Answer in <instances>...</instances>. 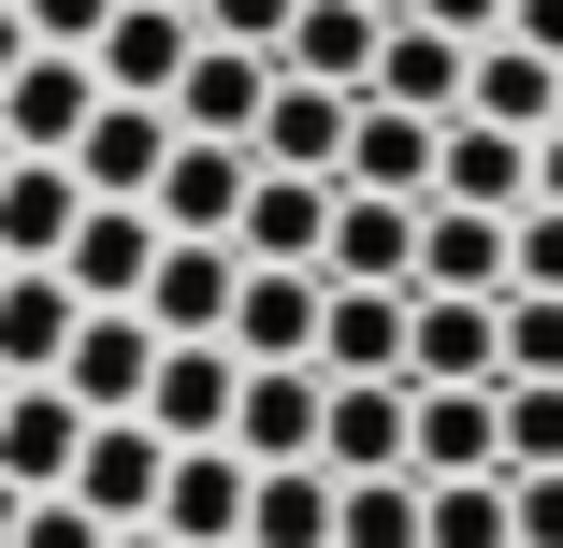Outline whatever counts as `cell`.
I'll use <instances>...</instances> for the list:
<instances>
[{
    "label": "cell",
    "mask_w": 563,
    "mask_h": 548,
    "mask_svg": "<svg viewBox=\"0 0 563 548\" xmlns=\"http://www.w3.org/2000/svg\"><path fill=\"white\" fill-rule=\"evenodd\" d=\"M405 390H506V303L419 289V317H405Z\"/></svg>",
    "instance_id": "6da1fadb"
},
{
    "label": "cell",
    "mask_w": 563,
    "mask_h": 548,
    "mask_svg": "<svg viewBox=\"0 0 563 548\" xmlns=\"http://www.w3.org/2000/svg\"><path fill=\"white\" fill-rule=\"evenodd\" d=\"M101 101H117V87H101L87 44H30V72L0 87V131H15V159H73V131L101 116Z\"/></svg>",
    "instance_id": "7a4b0ae2"
},
{
    "label": "cell",
    "mask_w": 563,
    "mask_h": 548,
    "mask_svg": "<svg viewBox=\"0 0 563 548\" xmlns=\"http://www.w3.org/2000/svg\"><path fill=\"white\" fill-rule=\"evenodd\" d=\"M159 347H174V333H159L145 303H87V333H73V361H58V376H73V404H87V418H145Z\"/></svg>",
    "instance_id": "3957f363"
},
{
    "label": "cell",
    "mask_w": 563,
    "mask_h": 548,
    "mask_svg": "<svg viewBox=\"0 0 563 548\" xmlns=\"http://www.w3.org/2000/svg\"><path fill=\"white\" fill-rule=\"evenodd\" d=\"M159 491H174V433L159 418H87V462H73V505L87 519H159Z\"/></svg>",
    "instance_id": "277c9868"
},
{
    "label": "cell",
    "mask_w": 563,
    "mask_h": 548,
    "mask_svg": "<svg viewBox=\"0 0 563 548\" xmlns=\"http://www.w3.org/2000/svg\"><path fill=\"white\" fill-rule=\"evenodd\" d=\"M174 101H101V116L73 131V174H87V202H159V174H174Z\"/></svg>",
    "instance_id": "5b68a950"
},
{
    "label": "cell",
    "mask_w": 563,
    "mask_h": 548,
    "mask_svg": "<svg viewBox=\"0 0 563 548\" xmlns=\"http://www.w3.org/2000/svg\"><path fill=\"white\" fill-rule=\"evenodd\" d=\"M232 289H246V246H217V232H174L159 275H145V317L174 347H232Z\"/></svg>",
    "instance_id": "8992f818"
},
{
    "label": "cell",
    "mask_w": 563,
    "mask_h": 548,
    "mask_svg": "<svg viewBox=\"0 0 563 548\" xmlns=\"http://www.w3.org/2000/svg\"><path fill=\"white\" fill-rule=\"evenodd\" d=\"M318 317H332V275H318V260H246V289H232V361H318Z\"/></svg>",
    "instance_id": "52a82bcc"
},
{
    "label": "cell",
    "mask_w": 563,
    "mask_h": 548,
    "mask_svg": "<svg viewBox=\"0 0 563 548\" xmlns=\"http://www.w3.org/2000/svg\"><path fill=\"white\" fill-rule=\"evenodd\" d=\"M419 289L506 303V289H520V216H492V202H419Z\"/></svg>",
    "instance_id": "ba28073f"
},
{
    "label": "cell",
    "mask_w": 563,
    "mask_h": 548,
    "mask_svg": "<svg viewBox=\"0 0 563 548\" xmlns=\"http://www.w3.org/2000/svg\"><path fill=\"white\" fill-rule=\"evenodd\" d=\"M433 159H448V116H419V101H376V87H362V131H347V174H332V188L433 202Z\"/></svg>",
    "instance_id": "9c48e42d"
},
{
    "label": "cell",
    "mask_w": 563,
    "mask_h": 548,
    "mask_svg": "<svg viewBox=\"0 0 563 548\" xmlns=\"http://www.w3.org/2000/svg\"><path fill=\"white\" fill-rule=\"evenodd\" d=\"M332 289H419V202H376V188H332V246H318Z\"/></svg>",
    "instance_id": "30bf717a"
},
{
    "label": "cell",
    "mask_w": 563,
    "mask_h": 548,
    "mask_svg": "<svg viewBox=\"0 0 563 548\" xmlns=\"http://www.w3.org/2000/svg\"><path fill=\"white\" fill-rule=\"evenodd\" d=\"M405 433H419L405 376H332V418H318V462L332 477H405Z\"/></svg>",
    "instance_id": "8fae6325"
},
{
    "label": "cell",
    "mask_w": 563,
    "mask_h": 548,
    "mask_svg": "<svg viewBox=\"0 0 563 548\" xmlns=\"http://www.w3.org/2000/svg\"><path fill=\"white\" fill-rule=\"evenodd\" d=\"M73 462H87L73 376H15V404H0V477H15V491H73Z\"/></svg>",
    "instance_id": "7c38bea8"
},
{
    "label": "cell",
    "mask_w": 563,
    "mask_h": 548,
    "mask_svg": "<svg viewBox=\"0 0 563 548\" xmlns=\"http://www.w3.org/2000/svg\"><path fill=\"white\" fill-rule=\"evenodd\" d=\"M87 58H101L117 101H174V72L202 58V15H188V0H117V30H101Z\"/></svg>",
    "instance_id": "4fadbf2b"
},
{
    "label": "cell",
    "mask_w": 563,
    "mask_h": 548,
    "mask_svg": "<svg viewBox=\"0 0 563 548\" xmlns=\"http://www.w3.org/2000/svg\"><path fill=\"white\" fill-rule=\"evenodd\" d=\"M318 418H332L318 361H246V404H232V448L246 462H318Z\"/></svg>",
    "instance_id": "5bb4252c"
},
{
    "label": "cell",
    "mask_w": 563,
    "mask_h": 548,
    "mask_svg": "<svg viewBox=\"0 0 563 548\" xmlns=\"http://www.w3.org/2000/svg\"><path fill=\"white\" fill-rule=\"evenodd\" d=\"M261 101H275V58H261V44H202V58L174 72V131H202V145H261Z\"/></svg>",
    "instance_id": "9a60e30c"
},
{
    "label": "cell",
    "mask_w": 563,
    "mask_h": 548,
    "mask_svg": "<svg viewBox=\"0 0 563 548\" xmlns=\"http://www.w3.org/2000/svg\"><path fill=\"white\" fill-rule=\"evenodd\" d=\"M159 246H174V232H159V202H87V216H73V260H58V275H73L87 303H145Z\"/></svg>",
    "instance_id": "2e32d148"
},
{
    "label": "cell",
    "mask_w": 563,
    "mask_h": 548,
    "mask_svg": "<svg viewBox=\"0 0 563 548\" xmlns=\"http://www.w3.org/2000/svg\"><path fill=\"white\" fill-rule=\"evenodd\" d=\"M73 333H87V289L58 260H15V275H0V376H58Z\"/></svg>",
    "instance_id": "e0dca14e"
},
{
    "label": "cell",
    "mask_w": 563,
    "mask_h": 548,
    "mask_svg": "<svg viewBox=\"0 0 563 548\" xmlns=\"http://www.w3.org/2000/svg\"><path fill=\"white\" fill-rule=\"evenodd\" d=\"M232 404H246V361H232V347H159L145 418L174 433V448H232Z\"/></svg>",
    "instance_id": "ac0fdd59"
},
{
    "label": "cell",
    "mask_w": 563,
    "mask_h": 548,
    "mask_svg": "<svg viewBox=\"0 0 563 548\" xmlns=\"http://www.w3.org/2000/svg\"><path fill=\"white\" fill-rule=\"evenodd\" d=\"M347 131H362V87L275 72V101H261V159H275V174H347Z\"/></svg>",
    "instance_id": "d6986e66"
},
{
    "label": "cell",
    "mask_w": 563,
    "mask_h": 548,
    "mask_svg": "<svg viewBox=\"0 0 563 548\" xmlns=\"http://www.w3.org/2000/svg\"><path fill=\"white\" fill-rule=\"evenodd\" d=\"M246 188H261V145H174V174H159V232H217L232 246L246 232Z\"/></svg>",
    "instance_id": "ffe728a7"
},
{
    "label": "cell",
    "mask_w": 563,
    "mask_h": 548,
    "mask_svg": "<svg viewBox=\"0 0 563 548\" xmlns=\"http://www.w3.org/2000/svg\"><path fill=\"white\" fill-rule=\"evenodd\" d=\"M405 477H506V390H419Z\"/></svg>",
    "instance_id": "44dd1931"
},
{
    "label": "cell",
    "mask_w": 563,
    "mask_h": 548,
    "mask_svg": "<svg viewBox=\"0 0 563 548\" xmlns=\"http://www.w3.org/2000/svg\"><path fill=\"white\" fill-rule=\"evenodd\" d=\"M246 448H174V491H159V534L174 548H246Z\"/></svg>",
    "instance_id": "7402d4cb"
},
{
    "label": "cell",
    "mask_w": 563,
    "mask_h": 548,
    "mask_svg": "<svg viewBox=\"0 0 563 548\" xmlns=\"http://www.w3.org/2000/svg\"><path fill=\"white\" fill-rule=\"evenodd\" d=\"M376 44H390L376 0H303L289 44H275V72H303V87H376Z\"/></svg>",
    "instance_id": "603a6c76"
},
{
    "label": "cell",
    "mask_w": 563,
    "mask_h": 548,
    "mask_svg": "<svg viewBox=\"0 0 563 548\" xmlns=\"http://www.w3.org/2000/svg\"><path fill=\"white\" fill-rule=\"evenodd\" d=\"M463 87H477V44H463V30H433V15H390V44H376V101L463 116Z\"/></svg>",
    "instance_id": "cb8c5ba5"
},
{
    "label": "cell",
    "mask_w": 563,
    "mask_h": 548,
    "mask_svg": "<svg viewBox=\"0 0 563 548\" xmlns=\"http://www.w3.org/2000/svg\"><path fill=\"white\" fill-rule=\"evenodd\" d=\"M433 202H492V216H520V202H534V131H492V116H448V159H433Z\"/></svg>",
    "instance_id": "d4e9b609"
},
{
    "label": "cell",
    "mask_w": 563,
    "mask_h": 548,
    "mask_svg": "<svg viewBox=\"0 0 563 548\" xmlns=\"http://www.w3.org/2000/svg\"><path fill=\"white\" fill-rule=\"evenodd\" d=\"M332 519H347L332 462H261L246 477V548H332Z\"/></svg>",
    "instance_id": "484cf974"
},
{
    "label": "cell",
    "mask_w": 563,
    "mask_h": 548,
    "mask_svg": "<svg viewBox=\"0 0 563 548\" xmlns=\"http://www.w3.org/2000/svg\"><path fill=\"white\" fill-rule=\"evenodd\" d=\"M73 216H87V174L73 159H15L0 174V260H73Z\"/></svg>",
    "instance_id": "4316f807"
},
{
    "label": "cell",
    "mask_w": 563,
    "mask_h": 548,
    "mask_svg": "<svg viewBox=\"0 0 563 548\" xmlns=\"http://www.w3.org/2000/svg\"><path fill=\"white\" fill-rule=\"evenodd\" d=\"M405 317H419V289H332L318 376H405Z\"/></svg>",
    "instance_id": "83f0119b"
},
{
    "label": "cell",
    "mask_w": 563,
    "mask_h": 548,
    "mask_svg": "<svg viewBox=\"0 0 563 548\" xmlns=\"http://www.w3.org/2000/svg\"><path fill=\"white\" fill-rule=\"evenodd\" d=\"M463 116H492V131H563V58H534L520 30H506V44H477Z\"/></svg>",
    "instance_id": "f1b7e54d"
},
{
    "label": "cell",
    "mask_w": 563,
    "mask_h": 548,
    "mask_svg": "<svg viewBox=\"0 0 563 548\" xmlns=\"http://www.w3.org/2000/svg\"><path fill=\"white\" fill-rule=\"evenodd\" d=\"M232 246H246V260H318V246H332V174H275V159H261Z\"/></svg>",
    "instance_id": "f546056e"
},
{
    "label": "cell",
    "mask_w": 563,
    "mask_h": 548,
    "mask_svg": "<svg viewBox=\"0 0 563 548\" xmlns=\"http://www.w3.org/2000/svg\"><path fill=\"white\" fill-rule=\"evenodd\" d=\"M419 548H520L506 477H419Z\"/></svg>",
    "instance_id": "4dcf8cb0"
},
{
    "label": "cell",
    "mask_w": 563,
    "mask_h": 548,
    "mask_svg": "<svg viewBox=\"0 0 563 548\" xmlns=\"http://www.w3.org/2000/svg\"><path fill=\"white\" fill-rule=\"evenodd\" d=\"M332 548H419V477H347Z\"/></svg>",
    "instance_id": "1f68e13d"
},
{
    "label": "cell",
    "mask_w": 563,
    "mask_h": 548,
    "mask_svg": "<svg viewBox=\"0 0 563 548\" xmlns=\"http://www.w3.org/2000/svg\"><path fill=\"white\" fill-rule=\"evenodd\" d=\"M563 462V376H506V477Z\"/></svg>",
    "instance_id": "d6a6232c"
},
{
    "label": "cell",
    "mask_w": 563,
    "mask_h": 548,
    "mask_svg": "<svg viewBox=\"0 0 563 548\" xmlns=\"http://www.w3.org/2000/svg\"><path fill=\"white\" fill-rule=\"evenodd\" d=\"M506 376H563V289H506Z\"/></svg>",
    "instance_id": "836d02e7"
},
{
    "label": "cell",
    "mask_w": 563,
    "mask_h": 548,
    "mask_svg": "<svg viewBox=\"0 0 563 548\" xmlns=\"http://www.w3.org/2000/svg\"><path fill=\"white\" fill-rule=\"evenodd\" d=\"M188 15H202V44H289V15H303V0H188Z\"/></svg>",
    "instance_id": "e575fe53"
},
{
    "label": "cell",
    "mask_w": 563,
    "mask_h": 548,
    "mask_svg": "<svg viewBox=\"0 0 563 548\" xmlns=\"http://www.w3.org/2000/svg\"><path fill=\"white\" fill-rule=\"evenodd\" d=\"M15 548H117V519H87L73 491H30V519H15Z\"/></svg>",
    "instance_id": "d590c367"
},
{
    "label": "cell",
    "mask_w": 563,
    "mask_h": 548,
    "mask_svg": "<svg viewBox=\"0 0 563 548\" xmlns=\"http://www.w3.org/2000/svg\"><path fill=\"white\" fill-rule=\"evenodd\" d=\"M15 15H30V44H101L117 0H15Z\"/></svg>",
    "instance_id": "8d00e7d4"
},
{
    "label": "cell",
    "mask_w": 563,
    "mask_h": 548,
    "mask_svg": "<svg viewBox=\"0 0 563 548\" xmlns=\"http://www.w3.org/2000/svg\"><path fill=\"white\" fill-rule=\"evenodd\" d=\"M520 289H563V202H520Z\"/></svg>",
    "instance_id": "74e56055"
},
{
    "label": "cell",
    "mask_w": 563,
    "mask_h": 548,
    "mask_svg": "<svg viewBox=\"0 0 563 548\" xmlns=\"http://www.w3.org/2000/svg\"><path fill=\"white\" fill-rule=\"evenodd\" d=\"M520 491V548H563V462H534V477H506Z\"/></svg>",
    "instance_id": "f35d334b"
},
{
    "label": "cell",
    "mask_w": 563,
    "mask_h": 548,
    "mask_svg": "<svg viewBox=\"0 0 563 548\" xmlns=\"http://www.w3.org/2000/svg\"><path fill=\"white\" fill-rule=\"evenodd\" d=\"M405 15H433V30H463V44H506V0H405Z\"/></svg>",
    "instance_id": "ab89813d"
},
{
    "label": "cell",
    "mask_w": 563,
    "mask_h": 548,
    "mask_svg": "<svg viewBox=\"0 0 563 548\" xmlns=\"http://www.w3.org/2000/svg\"><path fill=\"white\" fill-rule=\"evenodd\" d=\"M506 30H520L534 58H563V0H506Z\"/></svg>",
    "instance_id": "60d3db41"
},
{
    "label": "cell",
    "mask_w": 563,
    "mask_h": 548,
    "mask_svg": "<svg viewBox=\"0 0 563 548\" xmlns=\"http://www.w3.org/2000/svg\"><path fill=\"white\" fill-rule=\"evenodd\" d=\"M15 72H30V15L0 0V87H15Z\"/></svg>",
    "instance_id": "b9f144b4"
},
{
    "label": "cell",
    "mask_w": 563,
    "mask_h": 548,
    "mask_svg": "<svg viewBox=\"0 0 563 548\" xmlns=\"http://www.w3.org/2000/svg\"><path fill=\"white\" fill-rule=\"evenodd\" d=\"M534 202H563V131H534Z\"/></svg>",
    "instance_id": "7bdbcfd3"
},
{
    "label": "cell",
    "mask_w": 563,
    "mask_h": 548,
    "mask_svg": "<svg viewBox=\"0 0 563 548\" xmlns=\"http://www.w3.org/2000/svg\"><path fill=\"white\" fill-rule=\"evenodd\" d=\"M15 519H30V491H15V477H0V548H15Z\"/></svg>",
    "instance_id": "ee69618b"
},
{
    "label": "cell",
    "mask_w": 563,
    "mask_h": 548,
    "mask_svg": "<svg viewBox=\"0 0 563 548\" xmlns=\"http://www.w3.org/2000/svg\"><path fill=\"white\" fill-rule=\"evenodd\" d=\"M117 548H174V534H159V519H131V534H117Z\"/></svg>",
    "instance_id": "f6af8a7d"
},
{
    "label": "cell",
    "mask_w": 563,
    "mask_h": 548,
    "mask_svg": "<svg viewBox=\"0 0 563 548\" xmlns=\"http://www.w3.org/2000/svg\"><path fill=\"white\" fill-rule=\"evenodd\" d=\"M0 174H15V131H0Z\"/></svg>",
    "instance_id": "bcb514c9"
},
{
    "label": "cell",
    "mask_w": 563,
    "mask_h": 548,
    "mask_svg": "<svg viewBox=\"0 0 563 548\" xmlns=\"http://www.w3.org/2000/svg\"><path fill=\"white\" fill-rule=\"evenodd\" d=\"M376 15H405V0H376Z\"/></svg>",
    "instance_id": "7dc6e473"
},
{
    "label": "cell",
    "mask_w": 563,
    "mask_h": 548,
    "mask_svg": "<svg viewBox=\"0 0 563 548\" xmlns=\"http://www.w3.org/2000/svg\"><path fill=\"white\" fill-rule=\"evenodd\" d=\"M0 404H15V376H0Z\"/></svg>",
    "instance_id": "c3c4849f"
},
{
    "label": "cell",
    "mask_w": 563,
    "mask_h": 548,
    "mask_svg": "<svg viewBox=\"0 0 563 548\" xmlns=\"http://www.w3.org/2000/svg\"><path fill=\"white\" fill-rule=\"evenodd\" d=\"M0 275H15V260H0Z\"/></svg>",
    "instance_id": "681fc988"
}]
</instances>
